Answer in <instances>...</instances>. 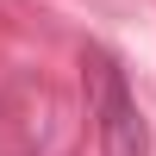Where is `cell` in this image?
<instances>
[{
  "label": "cell",
  "instance_id": "1",
  "mask_svg": "<svg viewBox=\"0 0 156 156\" xmlns=\"http://www.w3.org/2000/svg\"><path fill=\"white\" fill-rule=\"evenodd\" d=\"M81 87H87V112L100 131V156H150V125L137 112V94L125 81L112 50H81Z\"/></svg>",
  "mask_w": 156,
  "mask_h": 156
}]
</instances>
